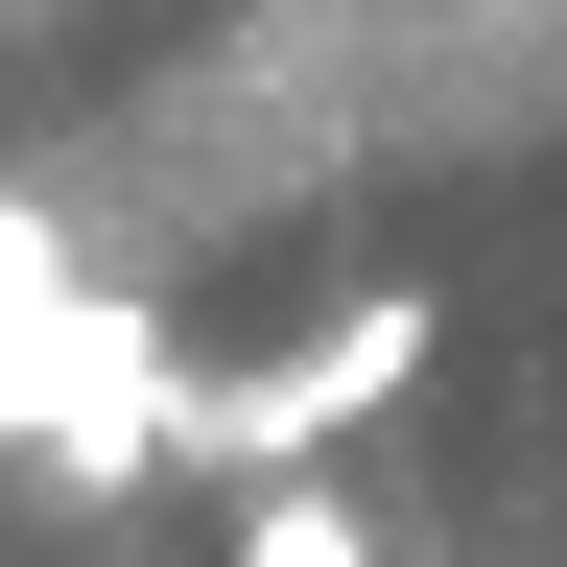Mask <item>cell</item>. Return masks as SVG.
Segmentation results:
<instances>
[{"mask_svg":"<svg viewBox=\"0 0 567 567\" xmlns=\"http://www.w3.org/2000/svg\"><path fill=\"white\" fill-rule=\"evenodd\" d=\"M48 284H71V260H48V213H0V331H24Z\"/></svg>","mask_w":567,"mask_h":567,"instance_id":"4","label":"cell"},{"mask_svg":"<svg viewBox=\"0 0 567 567\" xmlns=\"http://www.w3.org/2000/svg\"><path fill=\"white\" fill-rule=\"evenodd\" d=\"M0 425H48V473H142V450L189 425V379H166V331H142V308L48 284V308L0 331Z\"/></svg>","mask_w":567,"mask_h":567,"instance_id":"2","label":"cell"},{"mask_svg":"<svg viewBox=\"0 0 567 567\" xmlns=\"http://www.w3.org/2000/svg\"><path fill=\"white\" fill-rule=\"evenodd\" d=\"M237 567H379V520L331 473H237Z\"/></svg>","mask_w":567,"mask_h":567,"instance_id":"3","label":"cell"},{"mask_svg":"<svg viewBox=\"0 0 567 567\" xmlns=\"http://www.w3.org/2000/svg\"><path fill=\"white\" fill-rule=\"evenodd\" d=\"M402 379H425V284H354L308 354H260V379H189V425H166V450H213V473H308L331 425H379Z\"/></svg>","mask_w":567,"mask_h":567,"instance_id":"1","label":"cell"}]
</instances>
